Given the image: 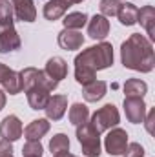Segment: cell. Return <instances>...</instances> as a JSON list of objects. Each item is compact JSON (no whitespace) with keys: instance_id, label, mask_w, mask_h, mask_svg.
Masks as SVG:
<instances>
[{"instance_id":"cell-34","label":"cell","mask_w":155,"mask_h":157,"mask_svg":"<svg viewBox=\"0 0 155 157\" xmlns=\"http://www.w3.org/2000/svg\"><path fill=\"white\" fill-rule=\"evenodd\" d=\"M53 157H75V155L70 154V152H59V154H55Z\"/></svg>"},{"instance_id":"cell-30","label":"cell","mask_w":155,"mask_h":157,"mask_svg":"<svg viewBox=\"0 0 155 157\" xmlns=\"http://www.w3.org/2000/svg\"><path fill=\"white\" fill-rule=\"evenodd\" d=\"M13 155V146L9 141H0V157H11Z\"/></svg>"},{"instance_id":"cell-14","label":"cell","mask_w":155,"mask_h":157,"mask_svg":"<svg viewBox=\"0 0 155 157\" xmlns=\"http://www.w3.org/2000/svg\"><path fill=\"white\" fill-rule=\"evenodd\" d=\"M44 73H46L49 78L60 82L62 78L68 77V64H66V60H64L62 57H51V59L46 62Z\"/></svg>"},{"instance_id":"cell-21","label":"cell","mask_w":155,"mask_h":157,"mask_svg":"<svg viewBox=\"0 0 155 157\" xmlns=\"http://www.w3.org/2000/svg\"><path fill=\"white\" fill-rule=\"evenodd\" d=\"M148 91V84L141 78H130L124 82V93L126 97H144Z\"/></svg>"},{"instance_id":"cell-19","label":"cell","mask_w":155,"mask_h":157,"mask_svg":"<svg viewBox=\"0 0 155 157\" xmlns=\"http://www.w3.org/2000/svg\"><path fill=\"white\" fill-rule=\"evenodd\" d=\"M106 91H108V84L104 80H93L91 84L84 86L82 95H84V99L88 102H97L106 95Z\"/></svg>"},{"instance_id":"cell-1","label":"cell","mask_w":155,"mask_h":157,"mask_svg":"<svg viewBox=\"0 0 155 157\" xmlns=\"http://www.w3.org/2000/svg\"><path fill=\"white\" fill-rule=\"evenodd\" d=\"M113 66V46L110 42H100L82 49L75 57V80L82 86L97 80V71Z\"/></svg>"},{"instance_id":"cell-26","label":"cell","mask_w":155,"mask_h":157,"mask_svg":"<svg viewBox=\"0 0 155 157\" xmlns=\"http://www.w3.org/2000/svg\"><path fill=\"white\" fill-rule=\"evenodd\" d=\"M120 7V0H100L99 4V9H100V15L110 18V17H117V11Z\"/></svg>"},{"instance_id":"cell-24","label":"cell","mask_w":155,"mask_h":157,"mask_svg":"<svg viewBox=\"0 0 155 157\" xmlns=\"http://www.w3.org/2000/svg\"><path fill=\"white\" fill-rule=\"evenodd\" d=\"M4 86V91L9 93V95H18L22 91V80H20V73L11 70V73L7 75V78L2 82Z\"/></svg>"},{"instance_id":"cell-3","label":"cell","mask_w":155,"mask_h":157,"mask_svg":"<svg viewBox=\"0 0 155 157\" xmlns=\"http://www.w3.org/2000/svg\"><path fill=\"white\" fill-rule=\"evenodd\" d=\"M77 139L82 148V155L99 157L100 155V133L93 128L91 122H84L77 126Z\"/></svg>"},{"instance_id":"cell-28","label":"cell","mask_w":155,"mask_h":157,"mask_svg":"<svg viewBox=\"0 0 155 157\" xmlns=\"http://www.w3.org/2000/svg\"><path fill=\"white\" fill-rule=\"evenodd\" d=\"M44 148L40 144V141H28L22 148V155L24 157H42Z\"/></svg>"},{"instance_id":"cell-4","label":"cell","mask_w":155,"mask_h":157,"mask_svg":"<svg viewBox=\"0 0 155 157\" xmlns=\"http://www.w3.org/2000/svg\"><path fill=\"white\" fill-rule=\"evenodd\" d=\"M18 73H20V80H22V91H26V90H29V88H37V86L46 88L47 91H53V90H57V86H59V82L47 77V75L44 73V70L24 68V70L18 71Z\"/></svg>"},{"instance_id":"cell-6","label":"cell","mask_w":155,"mask_h":157,"mask_svg":"<svg viewBox=\"0 0 155 157\" xmlns=\"http://www.w3.org/2000/svg\"><path fill=\"white\" fill-rule=\"evenodd\" d=\"M126 146H128V133H126V130L117 128V126L108 130V135L104 137V148H106V152L110 155L113 157L122 155Z\"/></svg>"},{"instance_id":"cell-31","label":"cell","mask_w":155,"mask_h":157,"mask_svg":"<svg viewBox=\"0 0 155 157\" xmlns=\"http://www.w3.org/2000/svg\"><path fill=\"white\" fill-rule=\"evenodd\" d=\"M144 119H146V130L152 133V132H153L152 124H153V119H155V110H150V112H148V117H144Z\"/></svg>"},{"instance_id":"cell-23","label":"cell","mask_w":155,"mask_h":157,"mask_svg":"<svg viewBox=\"0 0 155 157\" xmlns=\"http://www.w3.org/2000/svg\"><path fill=\"white\" fill-rule=\"evenodd\" d=\"M88 119H89V110H88L86 104H82V102L71 104V108H70V122H71L73 126L84 124Z\"/></svg>"},{"instance_id":"cell-33","label":"cell","mask_w":155,"mask_h":157,"mask_svg":"<svg viewBox=\"0 0 155 157\" xmlns=\"http://www.w3.org/2000/svg\"><path fill=\"white\" fill-rule=\"evenodd\" d=\"M4 106H6V91L0 90V112L4 110Z\"/></svg>"},{"instance_id":"cell-8","label":"cell","mask_w":155,"mask_h":157,"mask_svg":"<svg viewBox=\"0 0 155 157\" xmlns=\"http://www.w3.org/2000/svg\"><path fill=\"white\" fill-rule=\"evenodd\" d=\"M22 132H24L22 122H20V119L17 115H7V117L2 119V122H0V135L4 137V141H9V143L18 141L22 137Z\"/></svg>"},{"instance_id":"cell-27","label":"cell","mask_w":155,"mask_h":157,"mask_svg":"<svg viewBox=\"0 0 155 157\" xmlns=\"http://www.w3.org/2000/svg\"><path fill=\"white\" fill-rule=\"evenodd\" d=\"M13 6L9 0H0V26L13 24Z\"/></svg>"},{"instance_id":"cell-29","label":"cell","mask_w":155,"mask_h":157,"mask_svg":"<svg viewBox=\"0 0 155 157\" xmlns=\"http://www.w3.org/2000/svg\"><path fill=\"white\" fill-rule=\"evenodd\" d=\"M122 157H144V148L139 143H130L124 150Z\"/></svg>"},{"instance_id":"cell-20","label":"cell","mask_w":155,"mask_h":157,"mask_svg":"<svg viewBox=\"0 0 155 157\" xmlns=\"http://www.w3.org/2000/svg\"><path fill=\"white\" fill-rule=\"evenodd\" d=\"M137 15H139V7L131 2H120V7L117 11V17L120 20L122 26H133L137 24Z\"/></svg>"},{"instance_id":"cell-7","label":"cell","mask_w":155,"mask_h":157,"mask_svg":"<svg viewBox=\"0 0 155 157\" xmlns=\"http://www.w3.org/2000/svg\"><path fill=\"white\" fill-rule=\"evenodd\" d=\"M124 113H126V119L133 124H141L144 122V117H146V104L141 97H126L124 99Z\"/></svg>"},{"instance_id":"cell-13","label":"cell","mask_w":155,"mask_h":157,"mask_svg":"<svg viewBox=\"0 0 155 157\" xmlns=\"http://www.w3.org/2000/svg\"><path fill=\"white\" fill-rule=\"evenodd\" d=\"M59 46L66 51H75V49H80L82 44H84V37L82 33L77 31V29H62L59 33Z\"/></svg>"},{"instance_id":"cell-12","label":"cell","mask_w":155,"mask_h":157,"mask_svg":"<svg viewBox=\"0 0 155 157\" xmlns=\"http://www.w3.org/2000/svg\"><path fill=\"white\" fill-rule=\"evenodd\" d=\"M110 33V20L102 15H95L88 22V35L93 40H104Z\"/></svg>"},{"instance_id":"cell-11","label":"cell","mask_w":155,"mask_h":157,"mask_svg":"<svg viewBox=\"0 0 155 157\" xmlns=\"http://www.w3.org/2000/svg\"><path fill=\"white\" fill-rule=\"evenodd\" d=\"M46 115L49 121H60L64 117L66 110H68V97L66 95H53L49 97L47 104H46Z\"/></svg>"},{"instance_id":"cell-5","label":"cell","mask_w":155,"mask_h":157,"mask_svg":"<svg viewBox=\"0 0 155 157\" xmlns=\"http://www.w3.org/2000/svg\"><path fill=\"white\" fill-rule=\"evenodd\" d=\"M93 128L102 133V132H108L112 128H115L117 124L120 122V115H119V110H117L113 104H104L102 108H99L93 115H91V121Z\"/></svg>"},{"instance_id":"cell-25","label":"cell","mask_w":155,"mask_h":157,"mask_svg":"<svg viewBox=\"0 0 155 157\" xmlns=\"http://www.w3.org/2000/svg\"><path fill=\"white\" fill-rule=\"evenodd\" d=\"M49 150L51 154H59V152H68L70 150V139L66 133H57L53 135V139L49 141Z\"/></svg>"},{"instance_id":"cell-10","label":"cell","mask_w":155,"mask_h":157,"mask_svg":"<svg viewBox=\"0 0 155 157\" xmlns=\"http://www.w3.org/2000/svg\"><path fill=\"white\" fill-rule=\"evenodd\" d=\"M13 6V15L17 20L22 22H35L37 18V7L33 0H11Z\"/></svg>"},{"instance_id":"cell-18","label":"cell","mask_w":155,"mask_h":157,"mask_svg":"<svg viewBox=\"0 0 155 157\" xmlns=\"http://www.w3.org/2000/svg\"><path fill=\"white\" fill-rule=\"evenodd\" d=\"M137 22L146 29L150 40L155 39V31H153V24H155V9L153 6H144L139 9V15H137Z\"/></svg>"},{"instance_id":"cell-2","label":"cell","mask_w":155,"mask_h":157,"mask_svg":"<svg viewBox=\"0 0 155 157\" xmlns=\"http://www.w3.org/2000/svg\"><path fill=\"white\" fill-rule=\"evenodd\" d=\"M120 60L124 68L150 73L155 66V53L152 40L141 33H131L120 46Z\"/></svg>"},{"instance_id":"cell-17","label":"cell","mask_w":155,"mask_h":157,"mask_svg":"<svg viewBox=\"0 0 155 157\" xmlns=\"http://www.w3.org/2000/svg\"><path fill=\"white\" fill-rule=\"evenodd\" d=\"M68 7H70V4L66 2V0H49L46 6H44V17H46V20H59V18H62L64 15H66V11H68Z\"/></svg>"},{"instance_id":"cell-35","label":"cell","mask_w":155,"mask_h":157,"mask_svg":"<svg viewBox=\"0 0 155 157\" xmlns=\"http://www.w3.org/2000/svg\"><path fill=\"white\" fill-rule=\"evenodd\" d=\"M73 4H80V2H84V0H71Z\"/></svg>"},{"instance_id":"cell-16","label":"cell","mask_w":155,"mask_h":157,"mask_svg":"<svg viewBox=\"0 0 155 157\" xmlns=\"http://www.w3.org/2000/svg\"><path fill=\"white\" fill-rule=\"evenodd\" d=\"M26 95H28V102H29L31 110H44L49 101V91L40 86L26 90Z\"/></svg>"},{"instance_id":"cell-15","label":"cell","mask_w":155,"mask_h":157,"mask_svg":"<svg viewBox=\"0 0 155 157\" xmlns=\"http://www.w3.org/2000/svg\"><path fill=\"white\" fill-rule=\"evenodd\" d=\"M49 132V121L47 119H35L24 128V137L28 141H40Z\"/></svg>"},{"instance_id":"cell-36","label":"cell","mask_w":155,"mask_h":157,"mask_svg":"<svg viewBox=\"0 0 155 157\" xmlns=\"http://www.w3.org/2000/svg\"><path fill=\"white\" fill-rule=\"evenodd\" d=\"M11 157H13V155H11Z\"/></svg>"},{"instance_id":"cell-22","label":"cell","mask_w":155,"mask_h":157,"mask_svg":"<svg viewBox=\"0 0 155 157\" xmlns=\"http://www.w3.org/2000/svg\"><path fill=\"white\" fill-rule=\"evenodd\" d=\"M88 15L86 13H80V11H75V13H68V15H64V20H62V24H64V28L66 29H82L86 24H88Z\"/></svg>"},{"instance_id":"cell-32","label":"cell","mask_w":155,"mask_h":157,"mask_svg":"<svg viewBox=\"0 0 155 157\" xmlns=\"http://www.w3.org/2000/svg\"><path fill=\"white\" fill-rule=\"evenodd\" d=\"M9 73H11V68H7L6 64H2V62H0V84L7 78V75H9Z\"/></svg>"},{"instance_id":"cell-9","label":"cell","mask_w":155,"mask_h":157,"mask_svg":"<svg viewBox=\"0 0 155 157\" xmlns=\"http://www.w3.org/2000/svg\"><path fill=\"white\" fill-rule=\"evenodd\" d=\"M20 37L15 29L13 24L9 26H0V53H9L20 49Z\"/></svg>"}]
</instances>
